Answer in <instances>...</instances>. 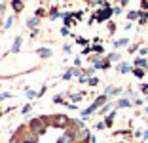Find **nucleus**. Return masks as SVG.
Listing matches in <instances>:
<instances>
[{"mask_svg": "<svg viewBox=\"0 0 148 143\" xmlns=\"http://www.w3.org/2000/svg\"><path fill=\"white\" fill-rule=\"evenodd\" d=\"M10 143H19V139L17 137H12V139H10Z\"/></svg>", "mask_w": 148, "mask_h": 143, "instance_id": "obj_28", "label": "nucleus"}, {"mask_svg": "<svg viewBox=\"0 0 148 143\" xmlns=\"http://www.w3.org/2000/svg\"><path fill=\"white\" fill-rule=\"evenodd\" d=\"M137 15H139V13H137V12H131V13H129V15H127V17H129V19H135V17H137Z\"/></svg>", "mask_w": 148, "mask_h": 143, "instance_id": "obj_24", "label": "nucleus"}, {"mask_svg": "<svg viewBox=\"0 0 148 143\" xmlns=\"http://www.w3.org/2000/svg\"><path fill=\"white\" fill-rule=\"evenodd\" d=\"M36 95H38V94H36V92H32V90H29V92H27V97H29V99H34Z\"/></svg>", "mask_w": 148, "mask_h": 143, "instance_id": "obj_15", "label": "nucleus"}, {"mask_svg": "<svg viewBox=\"0 0 148 143\" xmlns=\"http://www.w3.org/2000/svg\"><path fill=\"white\" fill-rule=\"evenodd\" d=\"M129 101H127V99H120V101H118V103H116V107H120V109H122V107H129Z\"/></svg>", "mask_w": 148, "mask_h": 143, "instance_id": "obj_9", "label": "nucleus"}, {"mask_svg": "<svg viewBox=\"0 0 148 143\" xmlns=\"http://www.w3.org/2000/svg\"><path fill=\"white\" fill-rule=\"evenodd\" d=\"M72 139H74L72 134H65L63 137H59V141H57V143H72Z\"/></svg>", "mask_w": 148, "mask_h": 143, "instance_id": "obj_6", "label": "nucleus"}, {"mask_svg": "<svg viewBox=\"0 0 148 143\" xmlns=\"http://www.w3.org/2000/svg\"><path fill=\"white\" fill-rule=\"evenodd\" d=\"M8 97H12L10 92H0V99H8Z\"/></svg>", "mask_w": 148, "mask_h": 143, "instance_id": "obj_13", "label": "nucleus"}, {"mask_svg": "<svg viewBox=\"0 0 148 143\" xmlns=\"http://www.w3.org/2000/svg\"><path fill=\"white\" fill-rule=\"evenodd\" d=\"M135 65H139V67H146V61H144V59H137V61H135Z\"/></svg>", "mask_w": 148, "mask_h": 143, "instance_id": "obj_18", "label": "nucleus"}, {"mask_svg": "<svg viewBox=\"0 0 148 143\" xmlns=\"http://www.w3.org/2000/svg\"><path fill=\"white\" fill-rule=\"evenodd\" d=\"M38 23H40V19H38V17H31V19H29V21H27V27H29V29H32V31H34Z\"/></svg>", "mask_w": 148, "mask_h": 143, "instance_id": "obj_4", "label": "nucleus"}, {"mask_svg": "<svg viewBox=\"0 0 148 143\" xmlns=\"http://www.w3.org/2000/svg\"><path fill=\"white\" fill-rule=\"evenodd\" d=\"M12 23H13V17H8V19H6V23H4V29H10Z\"/></svg>", "mask_w": 148, "mask_h": 143, "instance_id": "obj_14", "label": "nucleus"}, {"mask_svg": "<svg viewBox=\"0 0 148 143\" xmlns=\"http://www.w3.org/2000/svg\"><path fill=\"white\" fill-rule=\"evenodd\" d=\"M36 53H38L40 57H44V59L51 57V50H48V48H40V50H36Z\"/></svg>", "mask_w": 148, "mask_h": 143, "instance_id": "obj_3", "label": "nucleus"}, {"mask_svg": "<svg viewBox=\"0 0 148 143\" xmlns=\"http://www.w3.org/2000/svg\"><path fill=\"white\" fill-rule=\"evenodd\" d=\"M118 59H120V53H116V52L108 56V61H118Z\"/></svg>", "mask_w": 148, "mask_h": 143, "instance_id": "obj_12", "label": "nucleus"}, {"mask_svg": "<svg viewBox=\"0 0 148 143\" xmlns=\"http://www.w3.org/2000/svg\"><path fill=\"white\" fill-rule=\"evenodd\" d=\"M53 101H55V103H65V101H63V95H55V99H53Z\"/></svg>", "mask_w": 148, "mask_h": 143, "instance_id": "obj_21", "label": "nucleus"}, {"mask_svg": "<svg viewBox=\"0 0 148 143\" xmlns=\"http://www.w3.org/2000/svg\"><path fill=\"white\" fill-rule=\"evenodd\" d=\"M133 73H135V76H139V78H140V76H143V74H144V73H143V69H135V71H133Z\"/></svg>", "mask_w": 148, "mask_h": 143, "instance_id": "obj_20", "label": "nucleus"}, {"mask_svg": "<svg viewBox=\"0 0 148 143\" xmlns=\"http://www.w3.org/2000/svg\"><path fill=\"white\" fill-rule=\"evenodd\" d=\"M76 42H78V44H87V40L82 38V36H78V38H76Z\"/></svg>", "mask_w": 148, "mask_h": 143, "instance_id": "obj_23", "label": "nucleus"}, {"mask_svg": "<svg viewBox=\"0 0 148 143\" xmlns=\"http://www.w3.org/2000/svg\"><path fill=\"white\" fill-rule=\"evenodd\" d=\"M70 99H72V101H80V99H82V95H80V94H72V95H70Z\"/></svg>", "mask_w": 148, "mask_h": 143, "instance_id": "obj_17", "label": "nucleus"}, {"mask_svg": "<svg viewBox=\"0 0 148 143\" xmlns=\"http://www.w3.org/2000/svg\"><path fill=\"white\" fill-rule=\"evenodd\" d=\"M36 134H27L25 137H23V143H36Z\"/></svg>", "mask_w": 148, "mask_h": 143, "instance_id": "obj_5", "label": "nucleus"}, {"mask_svg": "<svg viewBox=\"0 0 148 143\" xmlns=\"http://www.w3.org/2000/svg\"><path fill=\"white\" fill-rule=\"evenodd\" d=\"M125 44H127V38H122V40H116V42H114V46L120 48V46H125Z\"/></svg>", "mask_w": 148, "mask_h": 143, "instance_id": "obj_10", "label": "nucleus"}, {"mask_svg": "<svg viewBox=\"0 0 148 143\" xmlns=\"http://www.w3.org/2000/svg\"><path fill=\"white\" fill-rule=\"evenodd\" d=\"M61 35H65V36L69 35V29H66V27H63V29H61Z\"/></svg>", "mask_w": 148, "mask_h": 143, "instance_id": "obj_26", "label": "nucleus"}, {"mask_svg": "<svg viewBox=\"0 0 148 143\" xmlns=\"http://www.w3.org/2000/svg\"><path fill=\"white\" fill-rule=\"evenodd\" d=\"M110 15H112V10H108V8H106L105 12H99V13H97V15H95L93 19H97V21H105V19H108Z\"/></svg>", "mask_w": 148, "mask_h": 143, "instance_id": "obj_2", "label": "nucleus"}, {"mask_svg": "<svg viewBox=\"0 0 148 143\" xmlns=\"http://www.w3.org/2000/svg\"><path fill=\"white\" fill-rule=\"evenodd\" d=\"M87 82L91 84V86H97L99 84V78H87Z\"/></svg>", "mask_w": 148, "mask_h": 143, "instance_id": "obj_16", "label": "nucleus"}, {"mask_svg": "<svg viewBox=\"0 0 148 143\" xmlns=\"http://www.w3.org/2000/svg\"><path fill=\"white\" fill-rule=\"evenodd\" d=\"M29 111H31V105H25V107H23V111H21V113H23V115H29Z\"/></svg>", "mask_w": 148, "mask_h": 143, "instance_id": "obj_22", "label": "nucleus"}, {"mask_svg": "<svg viewBox=\"0 0 148 143\" xmlns=\"http://www.w3.org/2000/svg\"><path fill=\"white\" fill-rule=\"evenodd\" d=\"M93 52H97V53H101V52H103V48H101V46H95V48H93Z\"/></svg>", "mask_w": 148, "mask_h": 143, "instance_id": "obj_25", "label": "nucleus"}, {"mask_svg": "<svg viewBox=\"0 0 148 143\" xmlns=\"http://www.w3.org/2000/svg\"><path fill=\"white\" fill-rule=\"evenodd\" d=\"M19 48H21V38H19V36H17V38L13 40V46H12V52H13V53H17V52H19Z\"/></svg>", "mask_w": 148, "mask_h": 143, "instance_id": "obj_7", "label": "nucleus"}, {"mask_svg": "<svg viewBox=\"0 0 148 143\" xmlns=\"http://www.w3.org/2000/svg\"><path fill=\"white\" fill-rule=\"evenodd\" d=\"M74 74H72V71H66L65 74H63V78H65V80H69V78H72Z\"/></svg>", "mask_w": 148, "mask_h": 143, "instance_id": "obj_19", "label": "nucleus"}, {"mask_svg": "<svg viewBox=\"0 0 148 143\" xmlns=\"http://www.w3.org/2000/svg\"><path fill=\"white\" fill-rule=\"evenodd\" d=\"M70 52H72V48H70L69 44H66V46H65V53H70Z\"/></svg>", "mask_w": 148, "mask_h": 143, "instance_id": "obj_27", "label": "nucleus"}, {"mask_svg": "<svg viewBox=\"0 0 148 143\" xmlns=\"http://www.w3.org/2000/svg\"><path fill=\"white\" fill-rule=\"evenodd\" d=\"M12 4H13V10H15V12H21L23 10V2L21 0H13Z\"/></svg>", "mask_w": 148, "mask_h": 143, "instance_id": "obj_8", "label": "nucleus"}, {"mask_svg": "<svg viewBox=\"0 0 148 143\" xmlns=\"http://www.w3.org/2000/svg\"><path fill=\"white\" fill-rule=\"evenodd\" d=\"M69 122L70 120L65 117V115H57V117H53V126H55V128H65Z\"/></svg>", "mask_w": 148, "mask_h": 143, "instance_id": "obj_1", "label": "nucleus"}, {"mask_svg": "<svg viewBox=\"0 0 148 143\" xmlns=\"http://www.w3.org/2000/svg\"><path fill=\"white\" fill-rule=\"evenodd\" d=\"M120 73H129V65H127V63H122V65H120Z\"/></svg>", "mask_w": 148, "mask_h": 143, "instance_id": "obj_11", "label": "nucleus"}]
</instances>
